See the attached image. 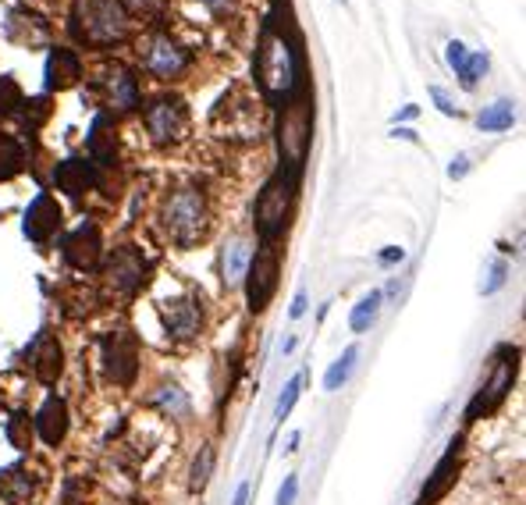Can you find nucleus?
I'll list each match as a JSON object with an SVG mask.
<instances>
[{"label": "nucleus", "mask_w": 526, "mask_h": 505, "mask_svg": "<svg viewBox=\"0 0 526 505\" xmlns=\"http://www.w3.org/2000/svg\"><path fill=\"white\" fill-rule=\"evenodd\" d=\"M256 86L263 89V97L271 104H285L295 89L306 86V57L303 40L295 33L292 22H281V8L267 15L260 29V43H256L253 57Z\"/></svg>", "instance_id": "obj_1"}, {"label": "nucleus", "mask_w": 526, "mask_h": 505, "mask_svg": "<svg viewBox=\"0 0 526 505\" xmlns=\"http://www.w3.org/2000/svg\"><path fill=\"white\" fill-rule=\"evenodd\" d=\"M313 143V89L306 82L303 89H295L285 104H278V153L281 171L292 178L303 175L306 157H310Z\"/></svg>", "instance_id": "obj_2"}, {"label": "nucleus", "mask_w": 526, "mask_h": 505, "mask_svg": "<svg viewBox=\"0 0 526 505\" xmlns=\"http://www.w3.org/2000/svg\"><path fill=\"white\" fill-rule=\"evenodd\" d=\"M72 36L86 47H118L128 36V11L118 0H75Z\"/></svg>", "instance_id": "obj_3"}, {"label": "nucleus", "mask_w": 526, "mask_h": 505, "mask_svg": "<svg viewBox=\"0 0 526 505\" xmlns=\"http://www.w3.org/2000/svg\"><path fill=\"white\" fill-rule=\"evenodd\" d=\"M295 185H299V178L285 175V171H274V175L263 182L260 196H256V207H253V228H256V235H260V242H271L274 246V242L288 232Z\"/></svg>", "instance_id": "obj_4"}, {"label": "nucleus", "mask_w": 526, "mask_h": 505, "mask_svg": "<svg viewBox=\"0 0 526 505\" xmlns=\"http://www.w3.org/2000/svg\"><path fill=\"white\" fill-rule=\"evenodd\" d=\"M519 374V349L516 345H502L495 356H491V367H487V381L477 388L473 402L466 406V424H477V420L491 417L498 406L505 402V395L512 392Z\"/></svg>", "instance_id": "obj_5"}, {"label": "nucleus", "mask_w": 526, "mask_h": 505, "mask_svg": "<svg viewBox=\"0 0 526 505\" xmlns=\"http://www.w3.org/2000/svg\"><path fill=\"white\" fill-rule=\"evenodd\" d=\"M207 225L210 207L200 189H178V193L168 196V203H164V228H168V235L178 246L200 242L207 235Z\"/></svg>", "instance_id": "obj_6"}, {"label": "nucleus", "mask_w": 526, "mask_h": 505, "mask_svg": "<svg viewBox=\"0 0 526 505\" xmlns=\"http://www.w3.org/2000/svg\"><path fill=\"white\" fill-rule=\"evenodd\" d=\"M278 278H281V253L278 246L271 242H263L256 249L253 257H249V267H246V303L253 313H263L271 306L274 292H278Z\"/></svg>", "instance_id": "obj_7"}, {"label": "nucleus", "mask_w": 526, "mask_h": 505, "mask_svg": "<svg viewBox=\"0 0 526 505\" xmlns=\"http://www.w3.org/2000/svg\"><path fill=\"white\" fill-rule=\"evenodd\" d=\"M143 121H146V129H150L153 143H160V146L182 143V139L189 136V107L178 97L150 100L143 111Z\"/></svg>", "instance_id": "obj_8"}, {"label": "nucleus", "mask_w": 526, "mask_h": 505, "mask_svg": "<svg viewBox=\"0 0 526 505\" xmlns=\"http://www.w3.org/2000/svg\"><path fill=\"white\" fill-rule=\"evenodd\" d=\"M100 353H104V370L111 377L114 385L128 388L136 385V374H139V338L132 335L128 328L121 331H111L104 335L100 342Z\"/></svg>", "instance_id": "obj_9"}, {"label": "nucleus", "mask_w": 526, "mask_h": 505, "mask_svg": "<svg viewBox=\"0 0 526 505\" xmlns=\"http://www.w3.org/2000/svg\"><path fill=\"white\" fill-rule=\"evenodd\" d=\"M143 65H146V72L157 75V79L175 82V79H182V75L189 72L192 54L175 40V36L153 33L150 40L143 43Z\"/></svg>", "instance_id": "obj_10"}, {"label": "nucleus", "mask_w": 526, "mask_h": 505, "mask_svg": "<svg viewBox=\"0 0 526 505\" xmlns=\"http://www.w3.org/2000/svg\"><path fill=\"white\" fill-rule=\"evenodd\" d=\"M93 89L107 111L125 114V111H136V107L143 104V89H139L136 72H128V68H121V65L100 72V79H96Z\"/></svg>", "instance_id": "obj_11"}, {"label": "nucleus", "mask_w": 526, "mask_h": 505, "mask_svg": "<svg viewBox=\"0 0 526 505\" xmlns=\"http://www.w3.org/2000/svg\"><path fill=\"white\" fill-rule=\"evenodd\" d=\"M146 274H150V264H146L143 253H139L136 246L114 249L111 257H107V264H104L107 285H111L114 292H121V296H136V292L143 289Z\"/></svg>", "instance_id": "obj_12"}, {"label": "nucleus", "mask_w": 526, "mask_h": 505, "mask_svg": "<svg viewBox=\"0 0 526 505\" xmlns=\"http://www.w3.org/2000/svg\"><path fill=\"white\" fill-rule=\"evenodd\" d=\"M61 253L75 271H96L100 260H104V235H100V225L82 221L79 228H72V232L64 235Z\"/></svg>", "instance_id": "obj_13"}, {"label": "nucleus", "mask_w": 526, "mask_h": 505, "mask_svg": "<svg viewBox=\"0 0 526 505\" xmlns=\"http://www.w3.org/2000/svg\"><path fill=\"white\" fill-rule=\"evenodd\" d=\"M459 473H463V438H452V441H448L445 456L438 459L434 473L427 477V484H423L420 502H416V505H438L441 498H445L448 491L455 488V481H459Z\"/></svg>", "instance_id": "obj_14"}, {"label": "nucleus", "mask_w": 526, "mask_h": 505, "mask_svg": "<svg viewBox=\"0 0 526 505\" xmlns=\"http://www.w3.org/2000/svg\"><path fill=\"white\" fill-rule=\"evenodd\" d=\"M61 228H64V214L61 207H57V200L50 193H40L29 203V210H25V225H22L25 239L36 242V246H47Z\"/></svg>", "instance_id": "obj_15"}, {"label": "nucleus", "mask_w": 526, "mask_h": 505, "mask_svg": "<svg viewBox=\"0 0 526 505\" xmlns=\"http://www.w3.org/2000/svg\"><path fill=\"white\" fill-rule=\"evenodd\" d=\"M32 374L40 385H57V377L64 374V349L57 342V335H50L47 328L36 335V345H32Z\"/></svg>", "instance_id": "obj_16"}, {"label": "nucleus", "mask_w": 526, "mask_h": 505, "mask_svg": "<svg viewBox=\"0 0 526 505\" xmlns=\"http://www.w3.org/2000/svg\"><path fill=\"white\" fill-rule=\"evenodd\" d=\"M86 146L93 168H114V161H118V129H114V121L107 114H96L93 118Z\"/></svg>", "instance_id": "obj_17"}, {"label": "nucleus", "mask_w": 526, "mask_h": 505, "mask_svg": "<svg viewBox=\"0 0 526 505\" xmlns=\"http://www.w3.org/2000/svg\"><path fill=\"white\" fill-rule=\"evenodd\" d=\"M43 79H47V89L50 93H64V89L79 86L82 79V57L75 54V50L68 47H54L47 57V72H43Z\"/></svg>", "instance_id": "obj_18"}, {"label": "nucleus", "mask_w": 526, "mask_h": 505, "mask_svg": "<svg viewBox=\"0 0 526 505\" xmlns=\"http://www.w3.org/2000/svg\"><path fill=\"white\" fill-rule=\"evenodd\" d=\"M32 427H36V434L47 441L50 449H57V445L68 438V402H64L61 395H50L40 406V413L32 417Z\"/></svg>", "instance_id": "obj_19"}, {"label": "nucleus", "mask_w": 526, "mask_h": 505, "mask_svg": "<svg viewBox=\"0 0 526 505\" xmlns=\"http://www.w3.org/2000/svg\"><path fill=\"white\" fill-rule=\"evenodd\" d=\"M54 182L61 185V193H68L72 200H82V196L89 193V189H96L100 185V175H96L93 164L86 161H61L54 168Z\"/></svg>", "instance_id": "obj_20"}, {"label": "nucleus", "mask_w": 526, "mask_h": 505, "mask_svg": "<svg viewBox=\"0 0 526 505\" xmlns=\"http://www.w3.org/2000/svg\"><path fill=\"white\" fill-rule=\"evenodd\" d=\"M200 321H203V310L196 299H175V303H168V331L175 338L200 335Z\"/></svg>", "instance_id": "obj_21"}, {"label": "nucleus", "mask_w": 526, "mask_h": 505, "mask_svg": "<svg viewBox=\"0 0 526 505\" xmlns=\"http://www.w3.org/2000/svg\"><path fill=\"white\" fill-rule=\"evenodd\" d=\"M25 164H29V153H25L22 139L0 129V182L18 178L25 171Z\"/></svg>", "instance_id": "obj_22"}, {"label": "nucleus", "mask_w": 526, "mask_h": 505, "mask_svg": "<svg viewBox=\"0 0 526 505\" xmlns=\"http://www.w3.org/2000/svg\"><path fill=\"white\" fill-rule=\"evenodd\" d=\"M8 25H11V29H18V25H22V33H11V40L22 43V47H40V43L50 40V25L43 22V18L29 15L25 8L22 11H11Z\"/></svg>", "instance_id": "obj_23"}, {"label": "nucleus", "mask_w": 526, "mask_h": 505, "mask_svg": "<svg viewBox=\"0 0 526 505\" xmlns=\"http://www.w3.org/2000/svg\"><path fill=\"white\" fill-rule=\"evenodd\" d=\"M0 491H4V498H8L11 505H25L32 498V491H36V481H32V473L18 463L0 473Z\"/></svg>", "instance_id": "obj_24"}, {"label": "nucleus", "mask_w": 526, "mask_h": 505, "mask_svg": "<svg viewBox=\"0 0 526 505\" xmlns=\"http://www.w3.org/2000/svg\"><path fill=\"white\" fill-rule=\"evenodd\" d=\"M4 438H8L11 449L29 452V449H32V438H36V427H32V417H29V413H11L8 427H4Z\"/></svg>", "instance_id": "obj_25"}, {"label": "nucleus", "mask_w": 526, "mask_h": 505, "mask_svg": "<svg viewBox=\"0 0 526 505\" xmlns=\"http://www.w3.org/2000/svg\"><path fill=\"white\" fill-rule=\"evenodd\" d=\"M356 360H359V345H349L342 356H338L335 363H331V370L324 374V388L327 392H338V388L345 385L352 377V370H356Z\"/></svg>", "instance_id": "obj_26"}, {"label": "nucleus", "mask_w": 526, "mask_h": 505, "mask_svg": "<svg viewBox=\"0 0 526 505\" xmlns=\"http://www.w3.org/2000/svg\"><path fill=\"white\" fill-rule=\"evenodd\" d=\"M246 267H249V246L242 239H235L224 253V285H239L246 278Z\"/></svg>", "instance_id": "obj_27"}, {"label": "nucleus", "mask_w": 526, "mask_h": 505, "mask_svg": "<svg viewBox=\"0 0 526 505\" xmlns=\"http://www.w3.org/2000/svg\"><path fill=\"white\" fill-rule=\"evenodd\" d=\"M512 121H516L512 104H509V100H498V104L484 107V114L477 118V125L484 132H505V129H512Z\"/></svg>", "instance_id": "obj_28"}, {"label": "nucleus", "mask_w": 526, "mask_h": 505, "mask_svg": "<svg viewBox=\"0 0 526 505\" xmlns=\"http://www.w3.org/2000/svg\"><path fill=\"white\" fill-rule=\"evenodd\" d=\"M381 292H370V296H363L356 303V310H352V317H349V324H352V331H370L374 328V321H377V313H381Z\"/></svg>", "instance_id": "obj_29"}, {"label": "nucleus", "mask_w": 526, "mask_h": 505, "mask_svg": "<svg viewBox=\"0 0 526 505\" xmlns=\"http://www.w3.org/2000/svg\"><path fill=\"white\" fill-rule=\"evenodd\" d=\"M50 97H32V100H22V121L29 132H40L43 125L50 121Z\"/></svg>", "instance_id": "obj_30"}, {"label": "nucleus", "mask_w": 526, "mask_h": 505, "mask_svg": "<svg viewBox=\"0 0 526 505\" xmlns=\"http://www.w3.org/2000/svg\"><path fill=\"white\" fill-rule=\"evenodd\" d=\"M214 459H217L214 449H210V445H203L200 456H196V463H192V481H189V488L196 491V495H200V491L210 484V473H214Z\"/></svg>", "instance_id": "obj_31"}, {"label": "nucleus", "mask_w": 526, "mask_h": 505, "mask_svg": "<svg viewBox=\"0 0 526 505\" xmlns=\"http://www.w3.org/2000/svg\"><path fill=\"white\" fill-rule=\"evenodd\" d=\"M25 93L11 75H0V114H15L22 107Z\"/></svg>", "instance_id": "obj_32"}, {"label": "nucleus", "mask_w": 526, "mask_h": 505, "mask_svg": "<svg viewBox=\"0 0 526 505\" xmlns=\"http://www.w3.org/2000/svg\"><path fill=\"white\" fill-rule=\"evenodd\" d=\"M299 392H303V374H295L292 381L285 385V392H281V399H278V409H274V420H285L288 413H292V406H295V399H299Z\"/></svg>", "instance_id": "obj_33"}, {"label": "nucleus", "mask_w": 526, "mask_h": 505, "mask_svg": "<svg viewBox=\"0 0 526 505\" xmlns=\"http://www.w3.org/2000/svg\"><path fill=\"white\" fill-rule=\"evenodd\" d=\"M487 54H473V57H466V65H463V72H459V79H463V89H477V82H480V75L487 72Z\"/></svg>", "instance_id": "obj_34"}, {"label": "nucleus", "mask_w": 526, "mask_h": 505, "mask_svg": "<svg viewBox=\"0 0 526 505\" xmlns=\"http://www.w3.org/2000/svg\"><path fill=\"white\" fill-rule=\"evenodd\" d=\"M118 4L125 11H136V15H146V18L160 15V11L168 8V0H118Z\"/></svg>", "instance_id": "obj_35"}, {"label": "nucleus", "mask_w": 526, "mask_h": 505, "mask_svg": "<svg viewBox=\"0 0 526 505\" xmlns=\"http://www.w3.org/2000/svg\"><path fill=\"white\" fill-rule=\"evenodd\" d=\"M86 498H89V481L72 477V481L64 484V505H86Z\"/></svg>", "instance_id": "obj_36"}, {"label": "nucleus", "mask_w": 526, "mask_h": 505, "mask_svg": "<svg viewBox=\"0 0 526 505\" xmlns=\"http://www.w3.org/2000/svg\"><path fill=\"white\" fill-rule=\"evenodd\" d=\"M445 57H448V65L455 68V72H463V65H466V47L459 40H452L445 47Z\"/></svg>", "instance_id": "obj_37"}, {"label": "nucleus", "mask_w": 526, "mask_h": 505, "mask_svg": "<svg viewBox=\"0 0 526 505\" xmlns=\"http://www.w3.org/2000/svg\"><path fill=\"white\" fill-rule=\"evenodd\" d=\"M295 495H299V477H285L278 491V505H295Z\"/></svg>", "instance_id": "obj_38"}, {"label": "nucleus", "mask_w": 526, "mask_h": 505, "mask_svg": "<svg viewBox=\"0 0 526 505\" xmlns=\"http://www.w3.org/2000/svg\"><path fill=\"white\" fill-rule=\"evenodd\" d=\"M505 274H509V267H505V264H495V267H491V281L484 285V292L502 289V285H505Z\"/></svg>", "instance_id": "obj_39"}, {"label": "nucleus", "mask_w": 526, "mask_h": 505, "mask_svg": "<svg viewBox=\"0 0 526 505\" xmlns=\"http://www.w3.org/2000/svg\"><path fill=\"white\" fill-rule=\"evenodd\" d=\"M431 97H434V104L441 107V114H448V118H452V114H455V107H452V100L445 97V89H438V86H434V89H431Z\"/></svg>", "instance_id": "obj_40"}, {"label": "nucleus", "mask_w": 526, "mask_h": 505, "mask_svg": "<svg viewBox=\"0 0 526 505\" xmlns=\"http://www.w3.org/2000/svg\"><path fill=\"white\" fill-rule=\"evenodd\" d=\"M303 313H306V289H299V292H295V299H292V310H288V317H292V321H299Z\"/></svg>", "instance_id": "obj_41"}, {"label": "nucleus", "mask_w": 526, "mask_h": 505, "mask_svg": "<svg viewBox=\"0 0 526 505\" xmlns=\"http://www.w3.org/2000/svg\"><path fill=\"white\" fill-rule=\"evenodd\" d=\"M402 260H406V253H402L399 246H388L381 253V264H402Z\"/></svg>", "instance_id": "obj_42"}, {"label": "nucleus", "mask_w": 526, "mask_h": 505, "mask_svg": "<svg viewBox=\"0 0 526 505\" xmlns=\"http://www.w3.org/2000/svg\"><path fill=\"white\" fill-rule=\"evenodd\" d=\"M466 171H470V161H466V157H455L452 168H448V178H463Z\"/></svg>", "instance_id": "obj_43"}, {"label": "nucleus", "mask_w": 526, "mask_h": 505, "mask_svg": "<svg viewBox=\"0 0 526 505\" xmlns=\"http://www.w3.org/2000/svg\"><path fill=\"white\" fill-rule=\"evenodd\" d=\"M200 4H207L210 11H232L239 0H200Z\"/></svg>", "instance_id": "obj_44"}, {"label": "nucleus", "mask_w": 526, "mask_h": 505, "mask_svg": "<svg viewBox=\"0 0 526 505\" xmlns=\"http://www.w3.org/2000/svg\"><path fill=\"white\" fill-rule=\"evenodd\" d=\"M249 502V484H242L239 491H235V505H246Z\"/></svg>", "instance_id": "obj_45"}, {"label": "nucleus", "mask_w": 526, "mask_h": 505, "mask_svg": "<svg viewBox=\"0 0 526 505\" xmlns=\"http://www.w3.org/2000/svg\"><path fill=\"white\" fill-rule=\"evenodd\" d=\"M416 114H420V107H402L399 118H416Z\"/></svg>", "instance_id": "obj_46"}, {"label": "nucleus", "mask_w": 526, "mask_h": 505, "mask_svg": "<svg viewBox=\"0 0 526 505\" xmlns=\"http://www.w3.org/2000/svg\"><path fill=\"white\" fill-rule=\"evenodd\" d=\"M342 4H345V0H342Z\"/></svg>", "instance_id": "obj_47"}]
</instances>
